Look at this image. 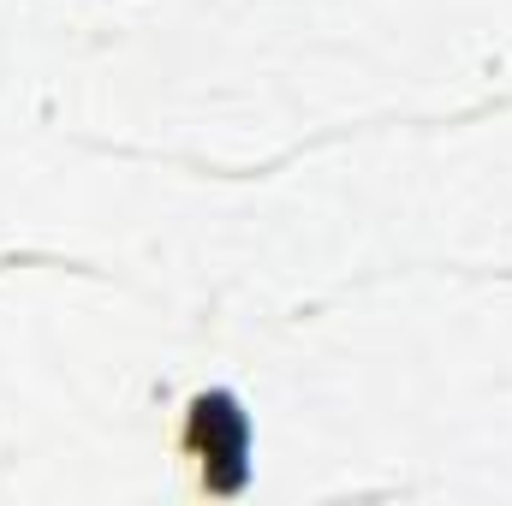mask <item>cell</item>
I'll return each mask as SVG.
<instances>
[{"label":"cell","instance_id":"obj_1","mask_svg":"<svg viewBox=\"0 0 512 506\" xmlns=\"http://www.w3.org/2000/svg\"><path fill=\"white\" fill-rule=\"evenodd\" d=\"M185 447L203 459V489L209 495H239L251 483V417L239 411L233 393H197Z\"/></svg>","mask_w":512,"mask_h":506}]
</instances>
